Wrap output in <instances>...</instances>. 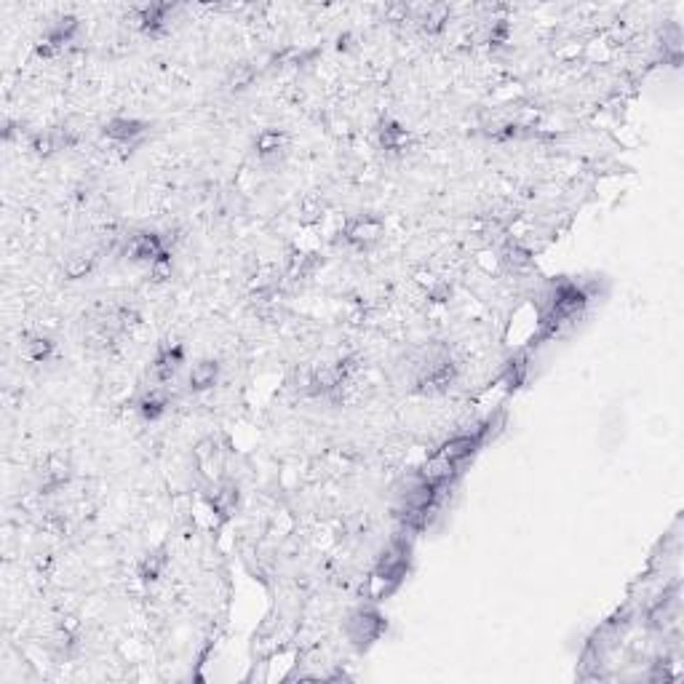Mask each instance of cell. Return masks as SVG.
<instances>
[{
  "label": "cell",
  "mask_w": 684,
  "mask_h": 684,
  "mask_svg": "<svg viewBox=\"0 0 684 684\" xmlns=\"http://www.w3.org/2000/svg\"><path fill=\"white\" fill-rule=\"evenodd\" d=\"M383 628H385V620L374 610H358L347 623V634L358 647H367L369 641H374L383 634Z\"/></svg>",
  "instance_id": "1"
},
{
  "label": "cell",
  "mask_w": 684,
  "mask_h": 684,
  "mask_svg": "<svg viewBox=\"0 0 684 684\" xmlns=\"http://www.w3.org/2000/svg\"><path fill=\"white\" fill-rule=\"evenodd\" d=\"M123 251H126V257H131V260H137V262H150V265H152L161 254H166V251H163V241H161L155 233H137V236H131Z\"/></svg>",
  "instance_id": "2"
},
{
  "label": "cell",
  "mask_w": 684,
  "mask_h": 684,
  "mask_svg": "<svg viewBox=\"0 0 684 684\" xmlns=\"http://www.w3.org/2000/svg\"><path fill=\"white\" fill-rule=\"evenodd\" d=\"M147 131V123L134 121V118H115L104 126V137L121 142L123 147H134L137 139Z\"/></svg>",
  "instance_id": "3"
},
{
  "label": "cell",
  "mask_w": 684,
  "mask_h": 684,
  "mask_svg": "<svg viewBox=\"0 0 684 684\" xmlns=\"http://www.w3.org/2000/svg\"><path fill=\"white\" fill-rule=\"evenodd\" d=\"M481 441H479V436H457V439H452V441H446L444 446H441V457L444 460H449V463H455V465H463L473 452H476V446H479Z\"/></svg>",
  "instance_id": "4"
},
{
  "label": "cell",
  "mask_w": 684,
  "mask_h": 684,
  "mask_svg": "<svg viewBox=\"0 0 684 684\" xmlns=\"http://www.w3.org/2000/svg\"><path fill=\"white\" fill-rule=\"evenodd\" d=\"M347 241L356 246H372L380 236H383V225L377 220H372V217H364V220H356L350 227H347Z\"/></svg>",
  "instance_id": "5"
},
{
  "label": "cell",
  "mask_w": 684,
  "mask_h": 684,
  "mask_svg": "<svg viewBox=\"0 0 684 684\" xmlns=\"http://www.w3.org/2000/svg\"><path fill=\"white\" fill-rule=\"evenodd\" d=\"M182 347L179 345H171V347H163V353L158 356V361H155V367H152V372H155V377L158 380H163V383H169L171 377L176 374V369H179V364H182Z\"/></svg>",
  "instance_id": "6"
},
{
  "label": "cell",
  "mask_w": 684,
  "mask_h": 684,
  "mask_svg": "<svg viewBox=\"0 0 684 684\" xmlns=\"http://www.w3.org/2000/svg\"><path fill=\"white\" fill-rule=\"evenodd\" d=\"M217 377H220L217 361H201L190 372V385H193V391H206L217 383Z\"/></svg>",
  "instance_id": "7"
},
{
  "label": "cell",
  "mask_w": 684,
  "mask_h": 684,
  "mask_svg": "<svg viewBox=\"0 0 684 684\" xmlns=\"http://www.w3.org/2000/svg\"><path fill=\"white\" fill-rule=\"evenodd\" d=\"M380 142L385 150H401V147L409 145V134L398 126V123H383V131H380Z\"/></svg>",
  "instance_id": "8"
},
{
  "label": "cell",
  "mask_w": 684,
  "mask_h": 684,
  "mask_svg": "<svg viewBox=\"0 0 684 684\" xmlns=\"http://www.w3.org/2000/svg\"><path fill=\"white\" fill-rule=\"evenodd\" d=\"M284 145H286V137L278 134V131H265V134L257 137V152H260L262 158L278 155V152L284 150Z\"/></svg>",
  "instance_id": "9"
},
{
  "label": "cell",
  "mask_w": 684,
  "mask_h": 684,
  "mask_svg": "<svg viewBox=\"0 0 684 684\" xmlns=\"http://www.w3.org/2000/svg\"><path fill=\"white\" fill-rule=\"evenodd\" d=\"M94 262H97L94 254H75V257L67 260V265H65V275L67 278H83L86 273H91Z\"/></svg>",
  "instance_id": "10"
},
{
  "label": "cell",
  "mask_w": 684,
  "mask_h": 684,
  "mask_svg": "<svg viewBox=\"0 0 684 684\" xmlns=\"http://www.w3.org/2000/svg\"><path fill=\"white\" fill-rule=\"evenodd\" d=\"M163 409H166V396L161 391H150L139 401V412L147 417V420H155V417L163 415Z\"/></svg>",
  "instance_id": "11"
},
{
  "label": "cell",
  "mask_w": 684,
  "mask_h": 684,
  "mask_svg": "<svg viewBox=\"0 0 684 684\" xmlns=\"http://www.w3.org/2000/svg\"><path fill=\"white\" fill-rule=\"evenodd\" d=\"M163 564H166V556H163V551H155V554H147L142 564H139V578L142 580H158L161 578V569H163Z\"/></svg>",
  "instance_id": "12"
},
{
  "label": "cell",
  "mask_w": 684,
  "mask_h": 684,
  "mask_svg": "<svg viewBox=\"0 0 684 684\" xmlns=\"http://www.w3.org/2000/svg\"><path fill=\"white\" fill-rule=\"evenodd\" d=\"M254 78H257V70H254V65H236V70L230 73V80H227V86L233 89V91H241L246 86H251L254 83Z\"/></svg>",
  "instance_id": "13"
},
{
  "label": "cell",
  "mask_w": 684,
  "mask_h": 684,
  "mask_svg": "<svg viewBox=\"0 0 684 684\" xmlns=\"http://www.w3.org/2000/svg\"><path fill=\"white\" fill-rule=\"evenodd\" d=\"M51 353H54V342H51L49 337H32V340L27 342V356H30L32 361H38V364L49 361Z\"/></svg>",
  "instance_id": "14"
},
{
  "label": "cell",
  "mask_w": 684,
  "mask_h": 684,
  "mask_svg": "<svg viewBox=\"0 0 684 684\" xmlns=\"http://www.w3.org/2000/svg\"><path fill=\"white\" fill-rule=\"evenodd\" d=\"M30 147H32V152H35V155H51V152H56V150H59L56 139H54V131H51V134H38V137H32Z\"/></svg>",
  "instance_id": "15"
},
{
  "label": "cell",
  "mask_w": 684,
  "mask_h": 684,
  "mask_svg": "<svg viewBox=\"0 0 684 684\" xmlns=\"http://www.w3.org/2000/svg\"><path fill=\"white\" fill-rule=\"evenodd\" d=\"M524 374H527V361L524 358H518V361H511V367L505 372V383L516 388V385H521L524 383Z\"/></svg>",
  "instance_id": "16"
},
{
  "label": "cell",
  "mask_w": 684,
  "mask_h": 684,
  "mask_svg": "<svg viewBox=\"0 0 684 684\" xmlns=\"http://www.w3.org/2000/svg\"><path fill=\"white\" fill-rule=\"evenodd\" d=\"M150 275L155 278V281H166V278H171V260H169V254H161L152 265H150Z\"/></svg>",
  "instance_id": "17"
},
{
  "label": "cell",
  "mask_w": 684,
  "mask_h": 684,
  "mask_svg": "<svg viewBox=\"0 0 684 684\" xmlns=\"http://www.w3.org/2000/svg\"><path fill=\"white\" fill-rule=\"evenodd\" d=\"M505 260H508V265H513V268H527L529 265V251H524L518 246H511L505 251Z\"/></svg>",
  "instance_id": "18"
},
{
  "label": "cell",
  "mask_w": 684,
  "mask_h": 684,
  "mask_svg": "<svg viewBox=\"0 0 684 684\" xmlns=\"http://www.w3.org/2000/svg\"><path fill=\"white\" fill-rule=\"evenodd\" d=\"M449 294H452L449 284H436V286L428 292V297H431V299H436V302H444V299H449Z\"/></svg>",
  "instance_id": "19"
}]
</instances>
